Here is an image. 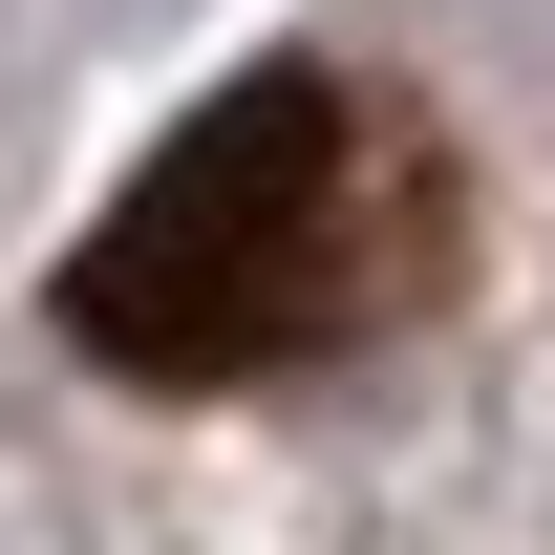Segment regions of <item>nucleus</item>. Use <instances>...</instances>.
<instances>
[{
    "label": "nucleus",
    "mask_w": 555,
    "mask_h": 555,
    "mask_svg": "<svg viewBox=\"0 0 555 555\" xmlns=\"http://www.w3.org/2000/svg\"><path fill=\"white\" fill-rule=\"evenodd\" d=\"M470 257V171L427 150L363 65H257L129 171V214L65 257V343L129 385H235L427 321V278Z\"/></svg>",
    "instance_id": "nucleus-1"
}]
</instances>
